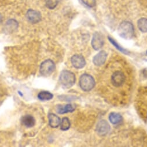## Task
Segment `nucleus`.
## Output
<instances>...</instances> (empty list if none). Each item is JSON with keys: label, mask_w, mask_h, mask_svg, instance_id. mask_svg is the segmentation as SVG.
<instances>
[{"label": "nucleus", "mask_w": 147, "mask_h": 147, "mask_svg": "<svg viewBox=\"0 0 147 147\" xmlns=\"http://www.w3.org/2000/svg\"><path fill=\"white\" fill-rule=\"evenodd\" d=\"M118 32L122 38L127 40L131 39L134 35V26L131 22L127 21L122 22L118 27Z\"/></svg>", "instance_id": "1"}, {"label": "nucleus", "mask_w": 147, "mask_h": 147, "mask_svg": "<svg viewBox=\"0 0 147 147\" xmlns=\"http://www.w3.org/2000/svg\"><path fill=\"white\" fill-rule=\"evenodd\" d=\"M76 76L74 73L68 70H63L59 76V82L61 86L68 89L74 86L76 82Z\"/></svg>", "instance_id": "2"}, {"label": "nucleus", "mask_w": 147, "mask_h": 147, "mask_svg": "<svg viewBox=\"0 0 147 147\" xmlns=\"http://www.w3.org/2000/svg\"><path fill=\"white\" fill-rule=\"evenodd\" d=\"M81 88L86 92L91 91L95 86V80L94 78L89 74L82 75L79 82Z\"/></svg>", "instance_id": "3"}, {"label": "nucleus", "mask_w": 147, "mask_h": 147, "mask_svg": "<svg viewBox=\"0 0 147 147\" xmlns=\"http://www.w3.org/2000/svg\"><path fill=\"white\" fill-rule=\"evenodd\" d=\"M56 68L55 64L51 59H46L44 61L40 66V73L45 76L50 75L54 71Z\"/></svg>", "instance_id": "4"}, {"label": "nucleus", "mask_w": 147, "mask_h": 147, "mask_svg": "<svg viewBox=\"0 0 147 147\" xmlns=\"http://www.w3.org/2000/svg\"><path fill=\"white\" fill-rule=\"evenodd\" d=\"M125 81V76L124 73L120 71H115L111 76V83L115 87L122 86Z\"/></svg>", "instance_id": "5"}, {"label": "nucleus", "mask_w": 147, "mask_h": 147, "mask_svg": "<svg viewBox=\"0 0 147 147\" xmlns=\"http://www.w3.org/2000/svg\"><path fill=\"white\" fill-rule=\"evenodd\" d=\"M72 66L76 69H82L86 65V61L84 57L79 54L74 55L71 59Z\"/></svg>", "instance_id": "6"}, {"label": "nucleus", "mask_w": 147, "mask_h": 147, "mask_svg": "<svg viewBox=\"0 0 147 147\" xmlns=\"http://www.w3.org/2000/svg\"><path fill=\"white\" fill-rule=\"evenodd\" d=\"M111 129L109 123L105 120L100 121L96 126V131L98 134L100 136H105Z\"/></svg>", "instance_id": "7"}, {"label": "nucleus", "mask_w": 147, "mask_h": 147, "mask_svg": "<svg viewBox=\"0 0 147 147\" xmlns=\"http://www.w3.org/2000/svg\"><path fill=\"white\" fill-rule=\"evenodd\" d=\"M104 39L103 36L99 32H95L92 39V46L95 50H100L104 45Z\"/></svg>", "instance_id": "8"}, {"label": "nucleus", "mask_w": 147, "mask_h": 147, "mask_svg": "<svg viewBox=\"0 0 147 147\" xmlns=\"http://www.w3.org/2000/svg\"><path fill=\"white\" fill-rule=\"evenodd\" d=\"M27 18L32 24H36L41 20L42 16L39 12L33 9H30L27 12Z\"/></svg>", "instance_id": "9"}, {"label": "nucleus", "mask_w": 147, "mask_h": 147, "mask_svg": "<svg viewBox=\"0 0 147 147\" xmlns=\"http://www.w3.org/2000/svg\"><path fill=\"white\" fill-rule=\"evenodd\" d=\"M107 58V54L105 51H101L98 53L93 59V63L97 66H100L104 64Z\"/></svg>", "instance_id": "10"}, {"label": "nucleus", "mask_w": 147, "mask_h": 147, "mask_svg": "<svg viewBox=\"0 0 147 147\" xmlns=\"http://www.w3.org/2000/svg\"><path fill=\"white\" fill-rule=\"evenodd\" d=\"M74 107L71 104H68L66 105H59L56 108L57 112L60 114L72 113L74 111Z\"/></svg>", "instance_id": "11"}, {"label": "nucleus", "mask_w": 147, "mask_h": 147, "mask_svg": "<svg viewBox=\"0 0 147 147\" xmlns=\"http://www.w3.org/2000/svg\"><path fill=\"white\" fill-rule=\"evenodd\" d=\"M21 121H22V123L27 127H33L35 123V120L34 118L30 115H27L23 116L22 118Z\"/></svg>", "instance_id": "12"}, {"label": "nucleus", "mask_w": 147, "mask_h": 147, "mask_svg": "<svg viewBox=\"0 0 147 147\" xmlns=\"http://www.w3.org/2000/svg\"><path fill=\"white\" fill-rule=\"evenodd\" d=\"M18 27V23L14 19L9 20L5 24V30L7 32L11 33L14 32Z\"/></svg>", "instance_id": "13"}, {"label": "nucleus", "mask_w": 147, "mask_h": 147, "mask_svg": "<svg viewBox=\"0 0 147 147\" xmlns=\"http://www.w3.org/2000/svg\"><path fill=\"white\" fill-rule=\"evenodd\" d=\"M49 125L53 128H56L59 127L60 124V118L54 114H50L48 116Z\"/></svg>", "instance_id": "14"}, {"label": "nucleus", "mask_w": 147, "mask_h": 147, "mask_svg": "<svg viewBox=\"0 0 147 147\" xmlns=\"http://www.w3.org/2000/svg\"><path fill=\"white\" fill-rule=\"evenodd\" d=\"M109 120L113 125H118L123 121L122 116L117 113L112 112L109 115Z\"/></svg>", "instance_id": "15"}, {"label": "nucleus", "mask_w": 147, "mask_h": 147, "mask_svg": "<svg viewBox=\"0 0 147 147\" xmlns=\"http://www.w3.org/2000/svg\"><path fill=\"white\" fill-rule=\"evenodd\" d=\"M137 26L140 31L142 33L147 32V18H140L137 22Z\"/></svg>", "instance_id": "16"}, {"label": "nucleus", "mask_w": 147, "mask_h": 147, "mask_svg": "<svg viewBox=\"0 0 147 147\" xmlns=\"http://www.w3.org/2000/svg\"><path fill=\"white\" fill-rule=\"evenodd\" d=\"M53 97V94L48 91H41L38 95V99L43 101L49 100L52 99Z\"/></svg>", "instance_id": "17"}, {"label": "nucleus", "mask_w": 147, "mask_h": 147, "mask_svg": "<svg viewBox=\"0 0 147 147\" xmlns=\"http://www.w3.org/2000/svg\"><path fill=\"white\" fill-rule=\"evenodd\" d=\"M108 39L109 41L110 42V43H111L113 46H114L119 51H120L121 53H123V54H127V55H129V54H130V53H129V51H127V50L123 48L122 46H120L114 39H113L111 37L108 36Z\"/></svg>", "instance_id": "18"}, {"label": "nucleus", "mask_w": 147, "mask_h": 147, "mask_svg": "<svg viewBox=\"0 0 147 147\" xmlns=\"http://www.w3.org/2000/svg\"><path fill=\"white\" fill-rule=\"evenodd\" d=\"M60 126V129L61 130L65 131V130H68L71 126V123H70L69 119L67 117L63 118L62 119V120L61 121Z\"/></svg>", "instance_id": "19"}, {"label": "nucleus", "mask_w": 147, "mask_h": 147, "mask_svg": "<svg viewBox=\"0 0 147 147\" xmlns=\"http://www.w3.org/2000/svg\"><path fill=\"white\" fill-rule=\"evenodd\" d=\"M59 0H45V5L49 9H54L58 5Z\"/></svg>", "instance_id": "20"}, {"label": "nucleus", "mask_w": 147, "mask_h": 147, "mask_svg": "<svg viewBox=\"0 0 147 147\" xmlns=\"http://www.w3.org/2000/svg\"><path fill=\"white\" fill-rule=\"evenodd\" d=\"M82 3L89 8H93L96 5V0H82Z\"/></svg>", "instance_id": "21"}, {"label": "nucleus", "mask_w": 147, "mask_h": 147, "mask_svg": "<svg viewBox=\"0 0 147 147\" xmlns=\"http://www.w3.org/2000/svg\"><path fill=\"white\" fill-rule=\"evenodd\" d=\"M2 20H3V17L1 15H0V23L2 22Z\"/></svg>", "instance_id": "22"}, {"label": "nucleus", "mask_w": 147, "mask_h": 147, "mask_svg": "<svg viewBox=\"0 0 147 147\" xmlns=\"http://www.w3.org/2000/svg\"><path fill=\"white\" fill-rule=\"evenodd\" d=\"M146 54H147V51H146Z\"/></svg>", "instance_id": "23"}]
</instances>
